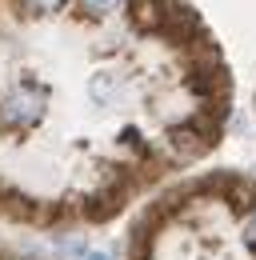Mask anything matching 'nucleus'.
<instances>
[{"label": "nucleus", "instance_id": "obj_1", "mask_svg": "<svg viewBox=\"0 0 256 260\" xmlns=\"http://www.w3.org/2000/svg\"><path fill=\"white\" fill-rule=\"evenodd\" d=\"M44 112H48V88L44 84L24 80V84H12L0 92V128L28 132L44 120Z\"/></svg>", "mask_w": 256, "mask_h": 260}, {"label": "nucleus", "instance_id": "obj_2", "mask_svg": "<svg viewBox=\"0 0 256 260\" xmlns=\"http://www.w3.org/2000/svg\"><path fill=\"white\" fill-rule=\"evenodd\" d=\"M168 144H172V152L180 156V160H192V156H200L204 148H208V136H200L196 128H172L168 132Z\"/></svg>", "mask_w": 256, "mask_h": 260}, {"label": "nucleus", "instance_id": "obj_3", "mask_svg": "<svg viewBox=\"0 0 256 260\" xmlns=\"http://www.w3.org/2000/svg\"><path fill=\"white\" fill-rule=\"evenodd\" d=\"M160 0H132V16H136V24L140 28H164V16H168V8H156Z\"/></svg>", "mask_w": 256, "mask_h": 260}, {"label": "nucleus", "instance_id": "obj_4", "mask_svg": "<svg viewBox=\"0 0 256 260\" xmlns=\"http://www.w3.org/2000/svg\"><path fill=\"white\" fill-rule=\"evenodd\" d=\"M88 92H92V100L108 104V100L120 92V80H116V72H96V76H92V84H88Z\"/></svg>", "mask_w": 256, "mask_h": 260}, {"label": "nucleus", "instance_id": "obj_5", "mask_svg": "<svg viewBox=\"0 0 256 260\" xmlns=\"http://www.w3.org/2000/svg\"><path fill=\"white\" fill-rule=\"evenodd\" d=\"M80 8L88 16H112L116 8H124V0H80Z\"/></svg>", "mask_w": 256, "mask_h": 260}, {"label": "nucleus", "instance_id": "obj_6", "mask_svg": "<svg viewBox=\"0 0 256 260\" xmlns=\"http://www.w3.org/2000/svg\"><path fill=\"white\" fill-rule=\"evenodd\" d=\"M56 4H60V0H28V8H32V12H52Z\"/></svg>", "mask_w": 256, "mask_h": 260}, {"label": "nucleus", "instance_id": "obj_7", "mask_svg": "<svg viewBox=\"0 0 256 260\" xmlns=\"http://www.w3.org/2000/svg\"><path fill=\"white\" fill-rule=\"evenodd\" d=\"M244 240H248V244H252V248H256V216H252V220H248V224H244Z\"/></svg>", "mask_w": 256, "mask_h": 260}, {"label": "nucleus", "instance_id": "obj_8", "mask_svg": "<svg viewBox=\"0 0 256 260\" xmlns=\"http://www.w3.org/2000/svg\"><path fill=\"white\" fill-rule=\"evenodd\" d=\"M88 260H108V256H104V252H88Z\"/></svg>", "mask_w": 256, "mask_h": 260}]
</instances>
